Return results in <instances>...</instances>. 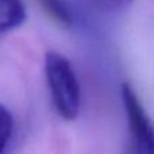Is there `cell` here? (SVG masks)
<instances>
[{"label":"cell","instance_id":"cell-1","mask_svg":"<svg viewBox=\"0 0 154 154\" xmlns=\"http://www.w3.org/2000/svg\"><path fill=\"white\" fill-rule=\"evenodd\" d=\"M45 78L56 112L64 120H74L81 111V85L70 60L51 51L45 55Z\"/></svg>","mask_w":154,"mask_h":154},{"label":"cell","instance_id":"cell-2","mask_svg":"<svg viewBox=\"0 0 154 154\" xmlns=\"http://www.w3.org/2000/svg\"><path fill=\"white\" fill-rule=\"evenodd\" d=\"M120 96L130 134V154H154V122L131 85H122Z\"/></svg>","mask_w":154,"mask_h":154},{"label":"cell","instance_id":"cell-3","mask_svg":"<svg viewBox=\"0 0 154 154\" xmlns=\"http://www.w3.org/2000/svg\"><path fill=\"white\" fill-rule=\"evenodd\" d=\"M26 19L23 0H0V35L19 27Z\"/></svg>","mask_w":154,"mask_h":154},{"label":"cell","instance_id":"cell-4","mask_svg":"<svg viewBox=\"0 0 154 154\" xmlns=\"http://www.w3.org/2000/svg\"><path fill=\"white\" fill-rule=\"evenodd\" d=\"M38 2L48 11V14L61 25L71 26L74 23V14L64 0H38Z\"/></svg>","mask_w":154,"mask_h":154},{"label":"cell","instance_id":"cell-5","mask_svg":"<svg viewBox=\"0 0 154 154\" xmlns=\"http://www.w3.org/2000/svg\"><path fill=\"white\" fill-rule=\"evenodd\" d=\"M14 132V119L10 111L0 104V154H7Z\"/></svg>","mask_w":154,"mask_h":154},{"label":"cell","instance_id":"cell-6","mask_svg":"<svg viewBox=\"0 0 154 154\" xmlns=\"http://www.w3.org/2000/svg\"><path fill=\"white\" fill-rule=\"evenodd\" d=\"M109 3L115 4V6H119V7H125V6H130L132 3V0H108Z\"/></svg>","mask_w":154,"mask_h":154}]
</instances>
